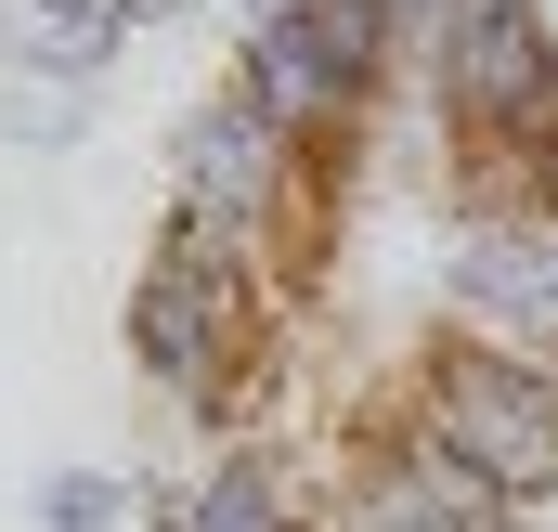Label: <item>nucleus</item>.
I'll list each match as a JSON object with an SVG mask.
<instances>
[{"mask_svg": "<svg viewBox=\"0 0 558 532\" xmlns=\"http://www.w3.org/2000/svg\"><path fill=\"white\" fill-rule=\"evenodd\" d=\"M260 13H299V0H247V26H260Z\"/></svg>", "mask_w": 558, "mask_h": 532, "instance_id": "9b49d317", "label": "nucleus"}, {"mask_svg": "<svg viewBox=\"0 0 558 532\" xmlns=\"http://www.w3.org/2000/svg\"><path fill=\"white\" fill-rule=\"evenodd\" d=\"M182 13H195V0H118V26H131V39H143V26H182Z\"/></svg>", "mask_w": 558, "mask_h": 532, "instance_id": "9d476101", "label": "nucleus"}, {"mask_svg": "<svg viewBox=\"0 0 558 532\" xmlns=\"http://www.w3.org/2000/svg\"><path fill=\"white\" fill-rule=\"evenodd\" d=\"M403 428H428L441 455H468L520 520L558 507V364L494 351V338H428V364L403 377Z\"/></svg>", "mask_w": 558, "mask_h": 532, "instance_id": "f257e3e1", "label": "nucleus"}, {"mask_svg": "<svg viewBox=\"0 0 558 532\" xmlns=\"http://www.w3.org/2000/svg\"><path fill=\"white\" fill-rule=\"evenodd\" d=\"M441 312H454V338L558 364V221H533V208H454V234H441Z\"/></svg>", "mask_w": 558, "mask_h": 532, "instance_id": "20e7f679", "label": "nucleus"}, {"mask_svg": "<svg viewBox=\"0 0 558 532\" xmlns=\"http://www.w3.org/2000/svg\"><path fill=\"white\" fill-rule=\"evenodd\" d=\"M118 52H131L118 0H0V65H13V78H65V92H92Z\"/></svg>", "mask_w": 558, "mask_h": 532, "instance_id": "39448f33", "label": "nucleus"}, {"mask_svg": "<svg viewBox=\"0 0 558 532\" xmlns=\"http://www.w3.org/2000/svg\"><path fill=\"white\" fill-rule=\"evenodd\" d=\"M390 13H403V0H312V26L338 39V65H351L364 92H403V65H390Z\"/></svg>", "mask_w": 558, "mask_h": 532, "instance_id": "0eeeda50", "label": "nucleus"}, {"mask_svg": "<svg viewBox=\"0 0 558 532\" xmlns=\"http://www.w3.org/2000/svg\"><path fill=\"white\" fill-rule=\"evenodd\" d=\"M0 131H13V143H78V131H92V92H65V78H13V65H0Z\"/></svg>", "mask_w": 558, "mask_h": 532, "instance_id": "6e6552de", "label": "nucleus"}, {"mask_svg": "<svg viewBox=\"0 0 558 532\" xmlns=\"http://www.w3.org/2000/svg\"><path fill=\"white\" fill-rule=\"evenodd\" d=\"M131 520H143V494L105 481V468H52L39 481V532H131Z\"/></svg>", "mask_w": 558, "mask_h": 532, "instance_id": "423d86ee", "label": "nucleus"}, {"mask_svg": "<svg viewBox=\"0 0 558 532\" xmlns=\"http://www.w3.org/2000/svg\"><path fill=\"white\" fill-rule=\"evenodd\" d=\"M169 208H195V221H260V234H299L312 261H338V208L312 195V156H299L234 78L169 131Z\"/></svg>", "mask_w": 558, "mask_h": 532, "instance_id": "f03ea898", "label": "nucleus"}, {"mask_svg": "<svg viewBox=\"0 0 558 532\" xmlns=\"http://www.w3.org/2000/svg\"><path fill=\"white\" fill-rule=\"evenodd\" d=\"M312 532H533L468 455H441L428 428H403L390 402L351 428V455H338V481H325V520Z\"/></svg>", "mask_w": 558, "mask_h": 532, "instance_id": "7ed1b4c3", "label": "nucleus"}, {"mask_svg": "<svg viewBox=\"0 0 558 532\" xmlns=\"http://www.w3.org/2000/svg\"><path fill=\"white\" fill-rule=\"evenodd\" d=\"M546 143H558V52H546V78L507 105V131H494V143H468V156H546Z\"/></svg>", "mask_w": 558, "mask_h": 532, "instance_id": "1a4fd4ad", "label": "nucleus"}]
</instances>
